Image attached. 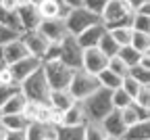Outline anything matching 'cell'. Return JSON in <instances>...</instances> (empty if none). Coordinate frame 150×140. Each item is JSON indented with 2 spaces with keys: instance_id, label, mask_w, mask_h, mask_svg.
Masks as SVG:
<instances>
[{
  "instance_id": "cell-3",
  "label": "cell",
  "mask_w": 150,
  "mask_h": 140,
  "mask_svg": "<svg viewBox=\"0 0 150 140\" xmlns=\"http://www.w3.org/2000/svg\"><path fill=\"white\" fill-rule=\"evenodd\" d=\"M25 96L29 98V101L33 103H48V98H50V84H48V79H46V73H44V65L38 69L33 75H29L25 82L21 84Z\"/></svg>"
},
{
  "instance_id": "cell-15",
  "label": "cell",
  "mask_w": 150,
  "mask_h": 140,
  "mask_svg": "<svg viewBox=\"0 0 150 140\" xmlns=\"http://www.w3.org/2000/svg\"><path fill=\"white\" fill-rule=\"evenodd\" d=\"M106 31H108V29H106L102 23H98V25L88 27L86 31H81L79 36H75V38H77V42L81 44L83 50H86V48H98L100 40H102V36H104Z\"/></svg>"
},
{
  "instance_id": "cell-40",
  "label": "cell",
  "mask_w": 150,
  "mask_h": 140,
  "mask_svg": "<svg viewBox=\"0 0 150 140\" xmlns=\"http://www.w3.org/2000/svg\"><path fill=\"white\" fill-rule=\"evenodd\" d=\"M19 90H21V86H2V84H0V109H2V105L8 101L13 94H17Z\"/></svg>"
},
{
  "instance_id": "cell-24",
  "label": "cell",
  "mask_w": 150,
  "mask_h": 140,
  "mask_svg": "<svg viewBox=\"0 0 150 140\" xmlns=\"http://www.w3.org/2000/svg\"><path fill=\"white\" fill-rule=\"evenodd\" d=\"M50 132H52V128L42 124V121H31L27 126V130H25L27 140H44L46 136H50Z\"/></svg>"
},
{
  "instance_id": "cell-23",
  "label": "cell",
  "mask_w": 150,
  "mask_h": 140,
  "mask_svg": "<svg viewBox=\"0 0 150 140\" xmlns=\"http://www.w3.org/2000/svg\"><path fill=\"white\" fill-rule=\"evenodd\" d=\"M98 48L108 56V59H112V56H117L119 54V50H121V46H119V42L115 38H112V34H110V29L102 36V40H100V44H98Z\"/></svg>"
},
{
  "instance_id": "cell-20",
  "label": "cell",
  "mask_w": 150,
  "mask_h": 140,
  "mask_svg": "<svg viewBox=\"0 0 150 140\" xmlns=\"http://www.w3.org/2000/svg\"><path fill=\"white\" fill-rule=\"evenodd\" d=\"M123 140H150V119H144V121L127 128Z\"/></svg>"
},
{
  "instance_id": "cell-42",
  "label": "cell",
  "mask_w": 150,
  "mask_h": 140,
  "mask_svg": "<svg viewBox=\"0 0 150 140\" xmlns=\"http://www.w3.org/2000/svg\"><path fill=\"white\" fill-rule=\"evenodd\" d=\"M2 6L6 11H11V13H17L19 9L23 6V2H21V0H2Z\"/></svg>"
},
{
  "instance_id": "cell-38",
  "label": "cell",
  "mask_w": 150,
  "mask_h": 140,
  "mask_svg": "<svg viewBox=\"0 0 150 140\" xmlns=\"http://www.w3.org/2000/svg\"><path fill=\"white\" fill-rule=\"evenodd\" d=\"M0 84H2V86H19L15 82V75H13L11 65H4L2 69H0Z\"/></svg>"
},
{
  "instance_id": "cell-8",
  "label": "cell",
  "mask_w": 150,
  "mask_h": 140,
  "mask_svg": "<svg viewBox=\"0 0 150 140\" xmlns=\"http://www.w3.org/2000/svg\"><path fill=\"white\" fill-rule=\"evenodd\" d=\"M21 38H23V42H25L27 50H29L33 56L42 59V63H44V56H46V52H48V48H50V44H52L50 40H48L40 29L23 31V34H21Z\"/></svg>"
},
{
  "instance_id": "cell-53",
  "label": "cell",
  "mask_w": 150,
  "mask_h": 140,
  "mask_svg": "<svg viewBox=\"0 0 150 140\" xmlns=\"http://www.w3.org/2000/svg\"><path fill=\"white\" fill-rule=\"evenodd\" d=\"M0 121H2V113H0Z\"/></svg>"
},
{
  "instance_id": "cell-46",
  "label": "cell",
  "mask_w": 150,
  "mask_h": 140,
  "mask_svg": "<svg viewBox=\"0 0 150 140\" xmlns=\"http://www.w3.org/2000/svg\"><path fill=\"white\" fill-rule=\"evenodd\" d=\"M65 2L71 6V9H77V6H83V0H65Z\"/></svg>"
},
{
  "instance_id": "cell-30",
  "label": "cell",
  "mask_w": 150,
  "mask_h": 140,
  "mask_svg": "<svg viewBox=\"0 0 150 140\" xmlns=\"http://www.w3.org/2000/svg\"><path fill=\"white\" fill-rule=\"evenodd\" d=\"M110 34L119 42V46H127L131 44V38H134V27H115L110 29Z\"/></svg>"
},
{
  "instance_id": "cell-7",
  "label": "cell",
  "mask_w": 150,
  "mask_h": 140,
  "mask_svg": "<svg viewBox=\"0 0 150 140\" xmlns=\"http://www.w3.org/2000/svg\"><path fill=\"white\" fill-rule=\"evenodd\" d=\"M61 46H63V54H61V61L63 63H67L71 69H81V65H83V48H81V44L77 42V38L75 36H67L63 42H61Z\"/></svg>"
},
{
  "instance_id": "cell-19",
  "label": "cell",
  "mask_w": 150,
  "mask_h": 140,
  "mask_svg": "<svg viewBox=\"0 0 150 140\" xmlns=\"http://www.w3.org/2000/svg\"><path fill=\"white\" fill-rule=\"evenodd\" d=\"M56 140H86V126H59L54 130Z\"/></svg>"
},
{
  "instance_id": "cell-54",
  "label": "cell",
  "mask_w": 150,
  "mask_h": 140,
  "mask_svg": "<svg viewBox=\"0 0 150 140\" xmlns=\"http://www.w3.org/2000/svg\"><path fill=\"white\" fill-rule=\"evenodd\" d=\"M0 4H2V0H0Z\"/></svg>"
},
{
  "instance_id": "cell-22",
  "label": "cell",
  "mask_w": 150,
  "mask_h": 140,
  "mask_svg": "<svg viewBox=\"0 0 150 140\" xmlns=\"http://www.w3.org/2000/svg\"><path fill=\"white\" fill-rule=\"evenodd\" d=\"M98 79H100V86L102 88H106V90H117V88H121L123 86V77L121 75H117L112 69H104L100 75H98Z\"/></svg>"
},
{
  "instance_id": "cell-12",
  "label": "cell",
  "mask_w": 150,
  "mask_h": 140,
  "mask_svg": "<svg viewBox=\"0 0 150 140\" xmlns=\"http://www.w3.org/2000/svg\"><path fill=\"white\" fill-rule=\"evenodd\" d=\"M0 52H2V59H4L6 65H15V63L23 61L25 56L31 54V52L27 50V46H25V42H23L21 36L15 38V40H11L8 44H4L2 48H0Z\"/></svg>"
},
{
  "instance_id": "cell-2",
  "label": "cell",
  "mask_w": 150,
  "mask_h": 140,
  "mask_svg": "<svg viewBox=\"0 0 150 140\" xmlns=\"http://www.w3.org/2000/svg\"><path fill=\"white\" fill-rule=\"evenodd\" d=\"M86 115H88V121H102V119L115 111V105H112V90L100 88L96 90L92 96H88L86 101H81Z\"/></svg>"
},
{
  "instance_id": "cell-48",
  "label": "cell",
  "mask_w": 150,
  "mask_h": 140,
  "mask_svg": "<svg viewBox=\"0 0 150 140\" xmlns=\"http://www.w3.org/2000/svg\"><path fill=\"white\" fill-rule=\"evenodd\" d=\"M129 2L134 4V6H136V11H138V9H140V6H142V4L146 2V0H129Z\"/></svg>"
},
{
  "instance_id": "cell-6",
  "label": "cell",
  "mask_w": 150,
  "mask_h": 140,
  "mask_svg": "<svg viewBox=\"0 0 150 140\" xmlns=\"http://www.w3.org/2000/svg\"><path fill=\"white\" fill-rule=\"evenodd\" d=\"M65 23H67V29H69L71 36H79L88 27L102 23V17L96 15V13H92V11H88L86 6H77V9H73L69 13V17L65 19Z\"/></svg>"
},
{
  "instance_id": "cell-25",
  "label": "cell",
  "mask_w": 150,
  "mask_h": 140,
  "mask_svg": "<svg viewBox=\"0 0 150 140\" xmlns=\"http://www.w3.org/2000/svg\"><path fill=\"white\" fill-rule=\"evenodd\" d=\"M0 23L6 25V27H11V29H15V31H19V34H23L21 21H19V15H17V13L6 11L2 4H0Z\"/></svg>"
},
{
  "instance_id": "cell-43",
  "label": "cell",
  "mask_w": 150,
  "mask_h": 140,
  "mask_svg": "<svg viewBox=\"0 0 150 140\" xmlns=\"http://www.w3.org/2000/svg\"><path fill=\"white\" fill-rule=\"evenodd\" d=\"M6 140H27V134H25V130H21V132H8Z\"/></svg>"
},
{
  "instance_id": "cell-27",
  "label": "cell",
  "mask_w": 150,
  "mask_h": 140,
  "mask_svg": "<svg viewBox=\"0 0 150 140\" xmlns=\"http://www.w3.org/2000/svg\"><path fill=\"white\" fill-rule=\"evenodd\" d=\"M119 56L123 59V61L129 65V67H136V65H140V59H142V52L140 50H136L131 44H127V46H121V50H119Z\"/></svg>"
},
{
  "instance_id": "cell-49",
  "label": "cell",
  "mask_w": 150,
  "mask_h": 140,
  "mask_svg": "<svg viewBox=\"0 0 150 140\" xmlns=\"http://www.w3.org/2000/svg\"><path fill=\"white\" fill-rule=\"evenodd\" d=\"M4 65H6V63H4V59H2V52H0V69H2Z\"/></svg>"
},
{
  "instance_id": "cell-39",
  "label": "cell",
  "mask_w": 150,
  "mask_h": 140,
  "mask_svg": "<svg viewBox=\"0 0 150 140\" xmlns=\"http://www.w3.org/2000/svg\"><path fill=\"white\" fill-rule=\"evenodd\" d=\"M61 54H63V46H61V42H52L50 48H48V52H46V56H44V63H48V61H59Z\"/></svg>"
},
{
  "instance_id": "cell-51",
  "label": "cell",
  "mask_w": 150,
  "mask_h": 140,
  "mask_svg": "<svg viewBox=\"0 0 150 140\" xmlns=\"http://www.w3.org/2000/svg\"><path fill=\"white\" fill-rule=\"evenodd\" d=\"M44 140H56V138H54V136H46Z\"/></svg>"
},
{
  "instance_id": "cell-4",
  "label": "cell",
  "mask_w": 150,
  "mask_h": 140,
  "mask_svg": "<svg viewBox=\"0 0 150 140\" xmlns=\"http://www.w3.org/2000/svg\"><path fill=\"white\" fill-rule=\"evenodd\" d=\"M100 79L98 75H94V73H88L86 69H77L71 79V86H69V92L73 94L75 101H86L88 96H92L96 90H100Z\"/></svg>"
},
{
  "instance_id": "cell-16",
  "label": "cell",
  "mask_w": 150,
  "mask_h": 140,
  "mask_svg": "<svg viewBox=\"0 0 150 140\" xmlns=\"http://www.w3.org/2000/svg\"><path fill=\"white\" fill-rule=\"evenodd\" d=\"M75 103H77V101L73 98V94L69 90H52L50 98H48V105L52 109H56V111H61V113H65L67 109H71Z\"/></svg>"
},
{
  "instance_id": "cell-36",
  "label": "cell",
  "mask_w": 150,
  "mask_h": 140,
  "mask_svg": "<svg viewBox=\"0 0 150 140\" xmlns=\"http://www.w3.org/2000/svg\"><path fill=\"white\" fill-rule=\"evenodd\" d=\"M106 4H108V0H83V6H86L88 11H92V13L100 15V17H102Z\"/></svg>"
},
{
  "instance_id": "cell-32",
  "label": "cell",
  "mask_w": 150,
  "mask_h": 140,
  "mask_svg": "<svg viewBox=\"0 0 150 140\" xmlns=\"http://www.w3.org/2000/svg\"><path fill=\"white\" fill-rule=\"evenodd\" d=\"M129 75L136 77L142 86H150V69H146V67H142V65H136V67L129 69Z\"/></svg>"
},
{
  "instance_id": "cell-34",
  "label": "cell",
  "mask_w": 150,
  "mask_h": 140,
  "mask_svg": "<svg viewBox=\"0 0 150 140\" xmlns=\"http://www.w3.org/2000/svg\"><path fill=\"white\" fill-rule=\"evenodd\" d=\"M42 105H44V103H33V101H29V103H27V107H25L23 115H25V119H27L29 124L40 119V107H42Z\"/></svg>"
},
{
  "instance_id": "cell-33",
  "label": "cell",
  "mask_w": 150,
  "mask_h": 140,
  "mask_svg": "<svg viewBox=\"0 0 150 140\" xmlns=\"http://www.w3.org/2000/svg\"><path fill=\"white\" fill-rule=\"evenodd\" d=\"M134 31H142V34H150V17L148 15H142V13H136L134 17V23H131Z\"/></svg>"
},
{
  "instance_id": "cell-21",
  "label": "cell",
  "mask_w": 150,
  "mask_h": 140,
  "mask_svg": "<svg viewBox=\"0 0 150 140\" xmlns=\"http://www.w3.org/2000/svg\"><path fill=\"white\" fill-rule=\"evenodd\" d=\"M2 124L8 132H21V130H27L29 121L25 119L23 113H19V115H2Z\"/></svg>"
},
{
  "instance_id": "cell-17",
  "label": "cell",
  "mask_w": 150,
  "mask_h": 140,
  "mask_svg": "<svg viewBox=\"0 0 150 140\" xmlns=\"http://www.w3.org/2000/svg\"><path fill=\"white\" fill-rule=\"evenodd\" d=\"M27 103H29V98L25 96V92H23V88H21L17 94H13L8 101L2 105L0 113H2V115H19V113H23V111H25Z\"/></svg>"
},
{
  "instance_id": "cell-26",
  "label": "cell",
  "mask_w": 150,
  "mask_h": 140,
  "mask_svg": "<svg viewBox=\"0 0 150 140\" xmlns=\"http://www.w3.org/2000/svg\"><path fill=\"white\" fill-rule=\"evenodd\" d=\"M131 103H134V96H131L123 86L121 88H117V90H112V105H115V109H125V107H129Z\"/></svg>"
},
{
  "instance_id": "cell-45",
  "label": "cell",
  "mask_w": 150,
  "mask_h": 140,
  "mask_svg": "<svg viewBox=\"0 0 150 140\" xmlns=\"http://www.w3.org/2000/svg\"><path fill=\"white\" fill-rule=\"evenodd\" d=\"M138 13H142V15H148V17H150V0H146V2L138 9Z\"/></svg>"
},
{
  "instance_id": "cell-18",
  "label": "cell",
  "mask_w": 150,
  "mask_h": 140,
  "mask_svg": "<svg viewBox=\"0 0 150 140\" xmlns=\"http://www.w3.org/2000/svg\"><path fill=\"white\" fill-rule=\"evenodd\" d=\"M86 124H88V115L79 101L63 113V126H86Z\"/></svg>"
},
{
  "instance_id": "cell-1",
  "label": "cell",
  "mask_w": 150,
  "mask_h": 140,
  "mask_svg": "<svg viewBox=\"0 0 150 140\" xmlns=\"http://www.w3.org/2000/svg\"><path fill=\"white\" fill-rule=\"evenodd\" d=\"M136 6L129 0H108V4L102 13V25L106 29L115 27H131L136 17Z\"/></svg>"
},
{
  "instance_id": "cell-29",
  "label": "cell",
  "mask_w": 150,
  "mask_h": 140,
  "mask_svg": "<svg viewBox=\"0 0 150 140\" xmlns=\"http://www.w3.org/2000/svg\"><path fill=\"white\" fill-rule=\"evenodd\" d=\"M131 46H134L136 50H140L142 54L150 52V34L134 31V38H131Z\"/></svg>"
},
{
  "instance_id": "cell-35",
  "label": "cell",
  "mask_w": 150,
  "mask_h": 140,
  "mask_svg": "<svg viewBox=\"0 0 150 140\" xmlns=\"http://www.w3.org/2000/svg\"><path fill=\"white\" fill-rule=\"evenodd\" d=\"M123 88H125V90H127V92H129L131 96L136 98V96L140 94V90H142L144 86H142V84L138 82L136 77H131V75H125V77H123Z\"/></svg>"
},
{
  "instance_id": "cell-41",
  "label": "cell",
  "mask_w": 150,
  "mask_h": 140,
  "mask_svg": "<svg viewBox=\"0 0 150 140\" xmlns=\"http://www.w3.org/2000/svg\"><path fill=\"white\" fill-rule=\"evenodd\" d=\"M134 103H138L140 107H148L150 109V86H144L140 90V94L134 98Z\"/></svg>"
},
{
  "instance_id": "cell-44",
  "label": "cell",
  "mask_w": 150,
  "mask_h": 140,
  "mask_svg": "<svg viewBox=\"0 0 150 140\" xmlns=\"http://www.w3.org/2000/svg\"><path fill=\"white\" fill-rule=\"evenodd\" d=\"M140 65H142V67H146V69H150V52L142 54V59H140Z\"/></svg>"
},
{
  "instance_id": "cell-37",
  "label": "cell",
  "mask_w": 150,
  "mask_h": 140,
  "mask_svg": "<svg viewBox=\"0 0 150 140\" xmlns=\"http://www.w3.org/2000/svg\"><path fill=\"white\" fill-rule=\"evenodd\" d=\"M19 36H21L19 31H15V29H11V27H6V25H2V23H0V48H2L4 44H8L11 40L19 38Z\"/></svg>"
},
{
  "instance_id": "cell-50",
  "label": "cell",
  "mask_w": 150,
  "mask_h": 140,
  "mask_svg": "<svg viewBox=\"0 0 150 140\" xmlns=\"http://www.w3.org/2000/svg\"><path fill=\"white\" fill-rule=\"evenodd\" d=\"M29 2H31V4H40V2H42V0H29Z\"/></svg>"
},
{
  "instance_id": "cell-52",
  "label": "cell",
  "mask_w": 150,
  "mask_h": 140,
  "mask_svg": "<svg viewBox=\"0 0 150 140\" xmlns=\"http://www.w3.org/2000/svg\"><path fill=\"white\" fill-rule=\"evenodd\" d=\"M106 140H119V138H110V136H108V138H106Z\"/></svg>"
},
{
  "instance_id": "cell-9",
  "label": "cell",
  "mask_w": 150,
  "mask_h": 140,
  "mask_svg": "<svg viewBox=\"0 0 150 140\" xmlns=\"http://www.w3.org/2000/svg\"><path fill=\"white\" fill-rule=\"evenodd\" d=\"M106 67H108V56L100 48H86L83 50L81 69H86L88 73H94V75H100Z\"/></svg>"
},
{
  "instance_id": "cell-10",
  "label": "cell",
  "mask_w": 150,
  "mask_h": 140,
  "mask_svg": "<svg viewBox=\"0 0 150 140\" xmlns=\"http://www.w3.org/2000/svg\"><path fill=\"white\" fill-rule=\"evenodd\" d=\"M44 63H42V59H38V56H33V54H29V56H25L23 61H19V63H15V65H11V69H13V75H15V82L21 86L25 79L29 77V75H33L38 69H40Z\"/></svg>"
},
{
  "instance_id": "cell-14",
  "label": "cell",
  "mask_w": 150,
  "mask_h": 140,
  "mask_svg": "<svg viewBox=\"0 0 150 140\" xmlns=\"http://www.w3.org/2000/svg\"><path fill=\"white\" fill-rule=\"evenodd\" d=\"M100 124H102L104 132H106L110 138H119V140H123L125 134H127V126H125V121H123V115H121L119 109H115L112 113H108Z\"/></svg>"
},
{
  "instance_id": "cell-11",
  "label": "cell",
  "mask_w": 150,
  "mask_h": 140,
  "mask_svg": "<svg viewBox=\"0 0 150 140\" xmlns=\"http://www.w3.org/2000/svg\"><path fill=\"white\" fill-rule=\"evenodd\" d=\"M19 15V21H21V27L23 31H31V29H40L42 21H44V17L40 13V6L38 4H23L21 9L17 11Z\"/></svg>"
},
{
  "instance_id": "cell-13",
  "label": "cell",
  "mask_w": 150,
  "mask_h": 140,
  "mask_svg": "<svg viewBox=\"0 0 150 140\" xmlns=\"http://www.w3.org/2000/svg\"><path fill=\"white\" fill-rule=\"evenodd\" d=\"M40 31L50 40V42H63L67 36H71L69 29H67L65 19H44L42 25H40Z\"/></svg>"
},
{
  "instance_id": "cell-28",
  "label": "cell",
  "mask_w": 150,
  "mask_h": 140,
  "mask_svg": "<svg viewBox=\"0 0 150 140\" xmlns=\"http://www.w3.org/2000/svg\"><path fill=\"white\" fill-rule=\"evenodd\" d=\"M108 134L104 132L100 121H88L86 124V140H106Z\"/></svg>"
},
{
  "instance_id": "cell-31",
  "label": "cell",
  "mask_w": 150,
  "mask_h": 140,
  "mask_svg": "<svg viewBox=\"0 0 150 140\" xmlns=\"http://www.w3.org/2000/svg\"><path fill=\"white\" fill-rule=\"evenodd\" d=\"M108 69H112L117 75H121V77H125V75H129V65L123 61V59L117 54V56H112V59H108Z\"/></svg>"
},
{
  "instance_id": "cell-47",
  "label": "cell",
  "mask_w": 150,
  "mask_h": 140,
  "mask_svg": "<svg viewBox=\"0 0 150 140\" xmlns=\"http://www.w3.org/2000/svg\"><path fill=\"white\" fill-rule=\"evenodd\" d=\"M6 136H8V130H6L2 124H0V140H6Z\"/></svg>"
},
{
  "instance_id": "cell-5",
  "label": "cell",
  "mask_w": 150,
  "mask_h": 140,
  "mask_svg": "<svg viewBox=\"0 0 150 140\" xmlns=\"http://www.w3.org/2000/svg\"><path fill=\"white\" fill-rule=\"evenodd\" d=\"M44 73H46V79H48L52 90H69L71 79L75 75V69H71L67 63H63L59 59V61L44 63Z\"/></svg>"
}]
</instances>
